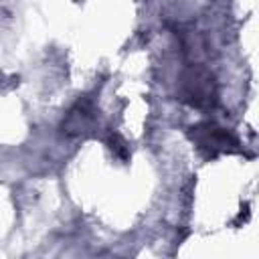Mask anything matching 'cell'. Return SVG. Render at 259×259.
<instances>
[{
	"label": "cell",
	"instance_id": "cell-1",
	"mask_svg": "<svg viewBox=\"0 0 259 259\" xmlns=\"http://www.w3.org/2000/svg\"><path fill=\"white\" fill-rule=\"evenodd\" d=\"M178 99L192 109H214L219 103V83L214 73L202 63H186L178 77Z\"/></svg>",
	"mask_w": 259,
	"mask_h": 259
},
{
	"label": "cell",
	"instance_id": "cell-2",
	"mask_svg": "<svg viewBox=\"0 0 259 259\" xmlns=\"http://www.w3.org/2000/svg\"><path fill=\"white\" fill-rule=\"evenodd\" d=\"M186 134L204 160H217L219 156L241 152V142L237 136L214 121H198L190 125Z\"/></svg>",
	"mask_w": 259,
	"mask_h": 259
},
{
	"label": "cell",
	"instance_id": "cell-3",
	"mask_svg": "<svg viewBox=\"0 0 259 259\" xmlns=\"http://www.w3.org/2000/svg\"><path fill=\"white\" fill-rule=\"evenodd\" d=\"M99 109L91 95H79L61 121V134L69 140L87 138L97 127Z\"/></svg>",
	"mask_w": 259,
	"mask_h": 259
},
{
	"label": "cell",
	"instance_id": "cell-4",
	"mask_svg": "<svg viewBox=\"0 0 259 259\" xmlns=\"http://www.w3.org/2000/svg\"><path fill=\"white\" fill-rule=\"evenodd\" d=\"M107 146H109L111 154H113L115 158H119L121 162H127V160H130V148H127V142H125L119 134L109 132V134H107Z\"/></svg>",
	"mask_w": 259,
	"mask_h": 259
}]
</instances>
